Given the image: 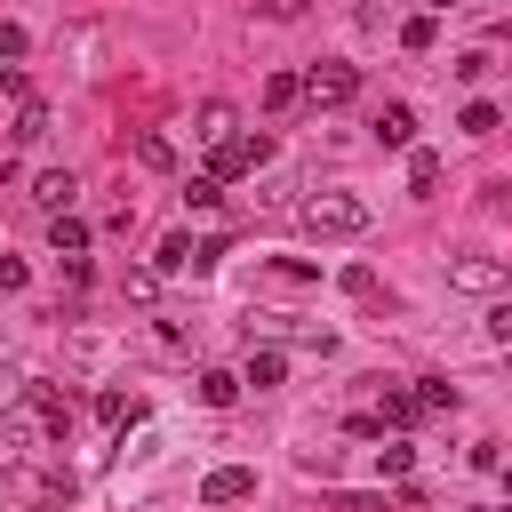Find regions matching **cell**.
Wrapping results in <instances>:
<instances>
[{"instance_id": "277c9868", "label": "cell", "mask_w": 512, "mask_h": 512, "mask_svg": "<svg viewBox=\"0 0 512 512\" xmlns=\"http://www.w3.org/2000/svg\"><path fill=\"white\" fill-rule=\"evenodd\" d=\"M248 496H256V472L248 464H216L200 480V504H248Z\"/></svg>"}, {"instance_id": "5b68a950", "label": "cell", "mask_w": 512, "mask_h": 512, "mask_svg": "<svg viewBox=\"0 0 512 512\" xmlns=\"http://www.w3.org/2000/svg\"><path fill=\"white\" fill-rule=\"evenodd\" d=\"M376 144H384V152H408V144H416V112H408V104H384V112H376Z\"/></svg>"}, {"instance_id": "7a4b0ae2", "label": "cell", "mask_w": 512, "mask_h": 512, "mask_svg": "<svg viewBox=\"0 0 512 512\" xmlns=\"http://www.w3.org/2000/svg\"><path fill=\"white\" fill-rule=\"evenodd\" d=\"M264 160H272V136H264V128L208 144V176H216V184H232V176H248V168H264Z\"/></svg>"}, {"instance_id": "ba28073f", "label": "cell", "mask_w": 512, "mask_h": 512, "mask_svg": "<svg viewBox=\"0 0 512 512\" xmlns=\"http://www.w3.org/2000/svg\"><path fill=\"white\" fill-rule=\"evenodd\" d=\"M192 264H200V240H192V232H168L160 256H152V272H192Z\"/></svg>"}, {"instance_id": "ffe728a7", "label": "cell", "mask_w": 512, "mask_h": 512, "mask_svg": "<svg viewBox=\"0 0 512 512\" xmlns=\"http://www.w3.org/2000/svg\"><path fill=\"white\" fill-rule=\"evenodd\" d=\"M416 400H424V408H456V400H464V392H456V384H448V376H424V392H416Z\"/></svg>"}, {"instance_id": "8fae6325", "label": "cell", "mask_w": 512, "mask_h": 512, "mask_svg": "<svg viewBox=\"0 0 512 512\" xmlns=\"http://www.w3.org/2000/svg\"><path fill=\"white\" fill-rule=\"evenodd\" d=\"M200 400H208V408H232V400H240V376H232V368H200Z\"/></svg>"}, {"instance_id": "cb8c5ba5", "label": "cell", "mask_w": 512, "mask_h": 512, "mask_svg": "<svg viewBox=\"0 0 512 512\" xmlns=\"http://www.w3.org/2000/svg\"><path fill=\"white\" fill-rule=\"evenodd\" d=\"M488 336H496V344H512V304H488Z\"/></svg>"}, {"instance_id": "d4e9b609", "label": "cell", "mask_w": 512, "mask_h": 512, "mask_svg": "<svg viewBox=\"0 0 512 512\" xmlns=\"http://www.w3.org/2000/svg\"><path fill=\"white\" fill-rule=\"evenodd\" d=\"M424 8H432V16H440V8H456V0H424Z\"/></svg>"}, {"instance_id": "52a82bcc", "label": "cell", "mask_w": 512, "mask_h": 512, "mask_svg": "<svg viewBox=\"0 0 512 512\" xmlns=\"http://www.w3.org/2000/svg\"><path fill=\"white\" fill-rule=\"evenodd\" d=\"M48 248H56L64 264H72V256H88V224H80L72 208H64V216H48Z\"/></svg>"}, {"instance_id": "603a6c76", "label": "cell", "mask_w": 512, "mask_h": 512, "mask_svg": "<svg viewBox=\"0 0 512 512\" xmlns=\"http://www.w3.org/2000/svg\"><path fill=\"white\" fill-rule=\"evenodd\" d=\"M448 72H456V80H480V72H488V48H464V56L448 64Z\"/></svg>"}, {"instance_id": "44dd1931", "label": "cell", "mask_w": 512, "mask_h": 512, "mask_svg": "<svg viewBox=\"0 0 512 512\" xmlns=\"http://www.w3.org/2000/svg\"><path fill=\"white\" fill-rule=\"evenodd\" d=\"M464 136H496V104H464Z\"/></svg>"}, {"instance_id": "4fadbf2b", "label": "cell", "mask_w": 512, "mask_h": 512, "mask_svg": "<svg viewBox=\"0 0 512 512\" xmlns=\"http://www.w3.org/2000/svg\"><path fill=\"white\" fill-rule=\"evenodd\" d=\"M432 40H440V16H432V8H424V16H408V24H400V48H416V56H424V48H432Z\"/></svg>"}, {"instance_id": "9a60e30c", "label": "cell", "mask_w": 512, "mask_h": 512, "mask_svg": "<svg viewBox=\"0 0 512 512\" xmlns=\"http://www.w3.org/2000/svg\"><path fill=\"white\" fill-rule=\"evenodd\" d=\"M200 144H224L232 136V104H200V128H192Z\"/></svg>"}, {"instance_id": "5bb4252c", "label": "cell", "mask_w": 512, "mask_h": 512, "mask_svg": "<svg viewBox=\"0 0 512 512\" xmlns=\"http://www.w3.org/2000/svg\"><path fill=\"white\" fill-rule=\"evenodd\" d=\"M296 96H304V80H296V72H272V80H264V112H288Z\"/></svg>"}, {"instance_id": "ac0fdd59", "label": "cell", "mask_w": 512, "mask_h": 512, "mask_svg": "<svg viewBox=\"0 0 512 512\" xmlns=\"http://www.w3.org/2000/svg\"><path fill=\"white\" fill-rule=\"evenodd\" d=\"M376 464H384L392 480H408V472H416V448H408V440H384V448H376Z\"/></svg>"}, {"instance_id": "2e32d148", "label": "cell", "mask_w": 512, "mask_h": 512, "mask_svg": "<svg viewBox=\"0 0 512 512\" xmlns=\"http://www.w3.org/2000/svg\"><path fill=\"white\" fill-rule=\"evenodd\" d=\"M16 136H24V144H40V136H48V104H40V96H32V104H16Z\"/></svg>"}, {"instance_id": "e0dca14e", "label": "cell", "mask_w": 512, "mask_h": 512, "mask_svg": "<svg viewBox=\"0 0 512 512\" xmlns=\"http://www.w3.org/2000/svg\"><path fill=\"white\" fill-rule=\"evenodd\" d=\"M440 184V152H408V192H432Z\"/></svg>"}, {"instance_id": "7402d4cb", "label": "cell", "mask_w": 512, "mask_h": 512, "mask_svg": "<svg viewBox=\"0 0 512 512\" xmlns=\"http://www.w3.org/2000/svg\"><path fill=\"white\" fill-rule=\"evenodd\" d=\"M184 200H192V208H216V200H224V184H216V176H192V184H184Z\"/></svg>"}, {"instance_id": "7c38bea8", "label": "cell", "mask_w": 512, "mask_h": 512, "mask_svg": "<svg viewBox=\"0 0 512 512\" xmlns=\"http://www.w3.org/2000/svg\"><path fill=\"white\" fill-rule=\"evenodd\" d=\"M376 416H384L392 432H408V424L424 416V400H416V392H384V408H376Z\"/></svg>"}, {"instance_id": "9c48e42d", "label": "cell", "mask_w": 512, "mask_h": 512, "mask_svg": "<svg viewBox=\"0 0 512 512\" xmlns=\"http://www.w3.org/2000/svg\"><path fill=\"white\" fill-rule=\"evenodd\" d=\"M448 280H456V288H472V296H488V288H496L504 272H496L488 256H456V264H448Z\"/></svg>"}, {"instance_id": "d6986e66", "label": "cell", "mask_w": 512, "mask_h": 512, "mask_svg": "<svg viewBox=\"0 0 512 512\" xmlns=\"http://www.w3.org/2000/svg\"><path fill=\"white\" fill-rule=\"evenodd\" d=\"M136 160H144V168H176V144H168V136H136Z\"/></svg>"}, {"instance_id": "30bf717a", "label": "cell", "mask_w": 512, "mask_h": 512, "mask_svg": "<svg viewBox=\"0 0 512 512\" xmlns=\"http://www.w3.org/2000/svg\"><path fill=\"white\" fill-rule=\"evenodd\" d=\"M280 376H288V352H272V344H264V352H248V368H240V384H256V392H272Z\"/></svg>"}, {"instance_id": "6da1fadb", "label": "cell", "mask_w": 512, "mask_h": 512, "mask_svg": "<svg viewBox=\"0 0 512 512\" xmlns=\"http://www.w3.org/2000/svg\"><path fill=\"white\" fill-rule=\"evenodd\" d=\"M304 232L352 240V232H368V200H352V192H312V200H304Z\"/></svg>"}, {"instance_id": "3957f363", "label": "cell", "mask_w": 512, "mask_h": 512, "mask_svg": "<svg viewBox=\"0 0 512 512\" xmlns=\"http://www.w3.org/2000/svg\"><path fill=\"white\" fill-rule=\"evenodd\" d=\"M304 96H312L320 112H336V104L360 96V72H352V64H312V72H304Z\"/></svg>"}, {"instance_id": "8992f818", "label": "cell", "mask_w": 512, "mask_h": 512, "mask_svg": "<svg viewBox=\"0 0 512 512\" xmlns=\"http://www.w3.org/2000/svg\"><path fill=\"white\" fill-rule=\"evenodd\" d=\"M72 192H80V184H72V168H48V176H32V200H40L48 216H64V208H72Z\"/></svg>"}]
</instances>
